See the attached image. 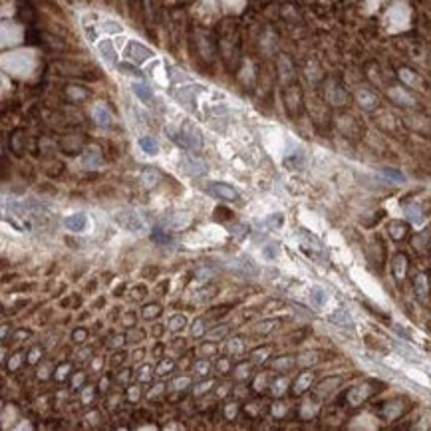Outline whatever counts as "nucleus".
I'll return each instance as SVG.
<instances>
[{
    "label": "nucleus",
    "mask_w": 431,
    "mask_h": 431,
    "mask_svg": "<svg viewBox=\"0 0 431 431\" xmlns=\"http://www.w3.org/2000/svg\"><path fill=\"white\" fill-rule=\"evenodd\" d=\"M140 147L144 149L147 155H157L160 153V144L153 137H142L140 140Z\"/></svg>",
    "instance_id": "9"
},
{
    "label": "nucleus",
    "mask_w": 431,
    "mask_h": 431,
    "mask_svg": "<svg viewBox=\"0 0 431 431\" xmlns=\"http://www.w3.org/2000/svg\"><path fill=\"white\" fill-rule=\"evenodd\" d=\"M117 70H119V72H124V74H129V76H142L137 68H133L131 64H126V62L117 64Z\"/></svg>",
    "instance_id": "16"
},
{
    "label": "nucleus",
    "mask_w": 431,
    "mask_h": 431,
    "mask_svg": "<svg viewBox=\"0 0 431 431\" xmlns=\"http://www.w3.org/2000/svg\"><path fill=\"white\" fill-rule=\"evenodd\" d=\"M115 223L119 224L122 229L129 231V233H142V231H145V223L144 219L140 217V213L129 211V209L115 213Z\"/></svg>",
    "instance_id": "1"
},
{
    "label": "nucleus",
    "mask_w": 431,
    "mask_h": 431,
    "mask_svg": "<svg viewBox=\"0 0 431 431\" xmlns=\"http://www.w3.org/2000/svg\"><path fill=\"white\" fill-rule=\"evenodd\" d=\"M209 191L213 193L215 197H219V199H224V201H237L239 199V193L235 191L231 185H227V183H213L209 187Z\"/></svg>",
    "instance_id": "4"
},
{
    "label": "nucleus",
    "mask_w": 431,
    "mask_h": 431,
    "mask_svg": "<svg viewBox=\"0 0 431 431\" xmlns=\"http://www.w3.org/2000/svg\"><path fill=\"white\" fill-rule=\"evenodd\" d=\"M405 215L412 219V223H415V224L423 223V215H421V209H419V205H415V203H412V205H405Z\"/></svg>",
    "instance_id": "10"
},
{
    "label": "nucleus",
    "mask_w": 431,
    "mask_h": 431,
    "mask_svg": "<svg viewBox=\"0 0 431 431\" xmlns=\"http://www.w3.org/2000/svg\"><path fill=\"white\" fill-rule=\"evenodd\" d=\"M151 239L155 240L157 245H161V247H165V245H169V242L173 240V237H171V233H169L167 229H161V227H157V229L151 233Z\"/></svg>",
    "instance_id": "8"
},
{
    "label": "nucleus",
    "mask_w": 431,
    "mask_h": 431,
    "mask_svg": "<svg viewBox=\"0 0 431 431\" xmlns=\"http://www.w3.org/2000/svg\"><path fill=\"white\" fill-rule=\"evenodd\" d=\"M382 175L385 177V179H390V181H398V183H403V181H405V175L396 171V169H382Z\"/></svg>",
    "instance_id": "15"
},
{
    "label": "nucleus",
    "mask_w": 431,
    "mask_h": 431,
    "mask_svg": "<svg viewBox=\"0 0 431 431\" xmlns=\"http://www.w3.org/2000/svg\"><path fill=\"white\" fill-rule=\"evenodd\" d=\"M269 223L274 224V227H280V224H282V217H280V215H274V217L269 219Z\"/></svg>",
    "instance_id": "18"
},
{
    "label": "nucleus",
    "mask_w": 431,
    "mask_h": 431,
    "mask_svg": "<svg viewBox=\"0 0 431 431\" xmlns=\"http://www.w3.org/2000/svg\"><path fill=\"white\" fill-rule=\"evenodd\" d=\"M274 247H276V245H271V249H267V251H265V255L267 256H274Z\"/></svg>",
    "instance_id": "19"
},
{
    "label": "nucleus",
    "mask_w": 431,
    "mask_h": 431,
    "mask_svg": "<svg viewBox=\"0 0 431 431\" xmlns=\"http://www.w3.org/2000/svg\"><path fill=\"white\" fill-rule=\"evenodd\" d=\"M82 163H84V165H90V167H94V165H97V163H99V157H94V155L86 153V155H84V160H82Z\"/></svg>",
    "instance_id": "17"
},
{
    "label": "nucleus",
    "mask_w": 431,
    "mask_h": 431,
    "mask_svg": "<svg viewBox=\"0 0 431 431\" xmlns=\"http://www.w3.org/2000/svg\"><path fill=\"white\" fill-rule=\"evenodd\" d=\"M330 320L336 322V324H340V326H352V320H350V316H348V312H346V310H338L336 314L330 316Z\"/></svg>",
    "instance_id": "13"
},
{
    "label": "nucleus",
    "mask_w": 431,
    "mask_h": 431,
    "mask_svg": "<svg viewBox=\"0 0 431 431\" xmlns=\"http://www.w3.org/2000/svg\"><path fill=\"white\" fill-rule=\"evenodd\" d=\"M88 217L84 215V213H76V215H68L64 219V227L68 231H72V233H84L86 229H88Z\"/></svg>",
    "instance_id": "3"
},
{
    "label": "nucleus",
    "mask_w": 431,
    "mask_h": 431,
    "mask_svg": "<svg viewBox=\"0 0 431 431\" xmlns=\"http://www.w3.org/2000/svg\"><path fill=\"white\" fill-rule=\"evenodd\" d=\"M94 119L97 122V126H102V128H106V126L112 124V115H110V112L104 106H96L94 108Z\"/></svg>",
    "instance_id": "7"
},
{
    "label": "nucleus",
    "mask_w": 431,
    "mask_h": 431,
    "mask_svg": "<svg viewBox=\"0 0 431 431\" xmlns=\"http://www.w3.org/2000/svg\"><path fill=\"white\" fill-rule=\"evenodd\" d=\"M142 179H144V183L147 187H153V185H157V181H160V173L153 171V169H145Z\"/></svg>",
    "instance_id": "14"
},
{
    "label": "nucleus",
    "mask_w": 431,
    "mask_h": 431,
    "mask_svg": "<svg viewBox=\"0 0 431 431\" xmlns=\"http://www.w3.org/2000/svg\"><path fill=\"white\" fill-rule=\"evenodd\" d=\"M97 50H99L102 58H104V60H106L108 64H115V66H117V52H115V48H113L112 40L104 38L102 42H97Z\"/></svg>",
    "instance_id": "5"
},
{
    "label": "nucleus",
    "mask_w": 431,
    "mask_h": 431,
    "mask_svg": "<svg viewBox=\"0 0 431 431\" xmlns=\"http://www.w3.org/2000/svg\"><path fill=\"white\" fill-rule=\"evenodd\" d=\"M310 298H312V304L314 306H324V303H326V292H324V288H320V287H314L312 290H310Z\"/></svg>",
    "instance_id": "12"
},
{
    "label": "nucleus",
    "mask_w": 431,
    "mask_h": 431,
    "mask_svg": "<svg viewBox=\"0 0 431 431\" xmlns=\"http://www.w3.org/2000/svg\"><path fill=\"white\" fill-rule=\"evenodd\" d=\"M97 30H102V32H108V34H122V26L117 24V22H113V20H106V22H99L97 24Z\"/></svg>",
    "instance_id": "11"
},
{
    "label": "nucleus",
    "mask_w": 431,
    "mask_h": 431,
    "mask_svg": "<svg viewBox=\"0 0 431 431\" xmlns=\"http://www.w3.org/2000/svg\"><path fill=\"white\" fill-rule=\"evenodd\" d=\"M131 90H133V94L140 97L144 104H149V102L153 99V90H151L147 84H144V82H133Z\"/></svg>",
    "instance_id": "6"
},
{
    "label": "nucleus",
    "mask_w": 431,
    "mask_h": 431,
    "mask_svg": "<svg viewBox=\"0 0 431 431\" xmlns=\"http://www.w3.org/2000/svg\"><path fill=\"white\" fill-rule=\"evenodd\" d=\"M124 54H126V58H129L133 64H144L145 60H149V58L155 56L153 50H149L142 42H135V40H129L128 46L124 50Z\"/></svg>",
    "instance_id": "2"
}]
</instances>
